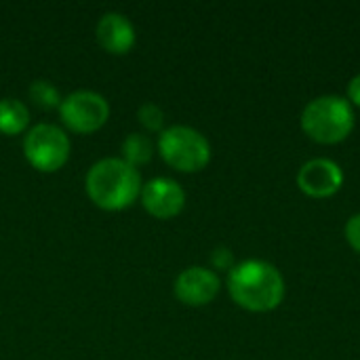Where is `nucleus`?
Listing matches in <instances>:
<instances>
[{
	"label": "nucleus",
	"instance_id": "7ed1b4c3",
	"mask_svg": "<svg viewBox=\"0 0 360 360\" xmlns=\"http://www.w3.org/2000/svg\"><path fill=\"white\" fill-rule=\"evenodd\" d=\"M302 129L319 143H340L354 129V110L340 95L316 97L302 112Z\"/></svg>",
	"mask_w": 360,
	"mask_h": 360
},
{
	"label": "nucleus",
	"instance_id": "ddd939ff",
	"mask_svg": "<svg viewBox=\"0 0 360 360\" xmlns=\"http://www.w3.org/2000/svg\"><path fill=\"white\" fill-rule=\"evenodd\" d=\"M30 97H32V101L36 105L46 108V110L61 105V95L57 91V86L51 84L49 80H36V82H32L30 84Z\"/></svg>",
	"mask_w": 360,
	"mask_h": 360
},
{
	"label": "nucleus",
	"instance_id": "dca6fc26",
	"mask_svg": "<svg viewBox=\"0 0 360 360\" xmlns=\"http://www.w3.org/2000/svg\"><path fill=\"white\" fill-rule=\"evenodd\" d=\"M346 238L352 245V249L360 253V213L352 215L348 219V224H346Z\"/></svg>",
	"mask_w": 360,
	"mask_h": 360
},
{
	"label": "nucleus",
	"instance_id": "9d476101",
	"mask_svg": "<svg viewBox=\"0 0 360 360\" xmlns=\"http://www.w3.org/2000/svg\"><path fill=\"white\" fill-rule=\"evenodd\" d=\"M99 44L114 55H124L135 44V27L120 13H105L97 23Z\"/></svg>",
	"mask_w": 360,
	"mask_h": 360
},
{
	"label": "nucleus",
	"instance_id": "f257e3e1",
	"mask_svg": "<svg viewBox=\"0 0 360 360\" xmlns=\"http://www.w3.org/2000/svg\"><path fill=\"white\" fill-rule=\"evenodd\" d=\"M228 291L240 308L270 312L278 308L285 297V281L272 264L264 259H247L230 270Z\"/></svg>",
	"mask_w": 360,
	"mask_h": 360
},
{
	"label": "nucleus",
	"instance_id": "f3484780",
	"mask_svg": "<svg viewBox=\"0 0 360 360\" xmlns=\"http://www.w3.org/2000/svg\"><path fill=\"white\" fill-rule=\"evenodd\" d=\"M348 97H350L352 103L360 105V74H356V76L350 80V84H348Z\"/></svg>",
	"mask_w": 360,
	"mask_h": 360
},
{
	"label": "nucleus",
	"instance_id": "9b49d317",
	"mask_svg": "<svg viewBox=\"0 0 360 360\" xmlns=\"http://www.w3.org/2000/svg\"><path fill=\"white\" fill-rule=\"evenodd\" d=\"M30 122V110L19 99H0V133L17 135L25 131Z\"/></svg>",
	"mask_w": 360,
	"mask_h": 360
},
{
	"label": "nucleus",
	"instance_id": "1a4fd4ad",
	"mask_svg": "<svg viewBox=\"0 0 360 360\" xmlns=\"http://www.w3.org/2000/svg\"><path fill=\"white\" fill-rule=\"evenodd\" d=\"M219 293V278L213 270L192 266L175 281V295L186 306H205Z\"/></svg>",
	"mask_w": 360,
	"mask_h": 360
},
{
	"label": "nucleus",
	"instance_id": "20e7f679",
	"mask_svg": "<svg viewBox=\"0 0 360 360\" xmlns=\"http://www.w3.org/2000/svg\"><path fill=\"white\" fill-rule=\"evenodd\" d=\"M158 150L165 162L184 173H196L211 160V146L207 137L184 124L165 129L158 139Z\"/></svg>",
	"mask_w": 360,
	"mask_h": 360
},
{
	"label": "nucleus",
	"instance_id": "4468645a",
	"mask_svg": "<svg viewBox=\"0 0 360 360\" xmlns=\"http://www.w3.org/2000/svg\"><path fill=\"white\" fill-rule=\"evenodd\" d=\"M137 118L148 131H160L165 124V114L156 103H143L137 112Z\"/></svg>",
	"mask_w": 360,
	"mask_h": 360
},
{
	"label": "nucleus",
	"instance_id": "2eb2a0df",
	"mask_svg": "<svg viewBox=\"0 0 360 360\" xmlns=\"http://www.w3.org/2000/svg\"><path fill=\"white\" fill-rule=\"evenodd\" d=\"M211 262H213V266H215V268H219V270H232V268H234L232 251H230V249H226V247L215 249V251H213V255H211Z\"/></svg>",
	"mask_w": 360,
	"mask_h": 360
},
{
	"label": "nucleus",
	"instance_id": "f03ea898",
	"mask_svg": "<svg viewBox=\"0 0 360 360\" xmlns=\"http://www.w3.org/2000/svg\"><path fill=\"white\" fill-rule=\"evenodd\" d=\"M86 192L97 207L105 211H120L139 196L141 177L124 158H103L89 169Z\"/></svg>",
	"mask_w": 360,
	"mask_h": 360
},
{
	"label": "nucleus",
	"instance_id": "f8f14e48",
	"mask_svg": "<svg viewBox=\"0 0 360 360\" xmlns=\"http://www.w3.org/2000/svg\"><path fill=\"white\" fill-rule=\"evenodd\" d=\"M122 154H124V160L129 165H133V167L146 165L152 158V141H150V137L141 135V133H131L122 143Z\"/></svg>",
	"mask_w": 360,
	"mask_h": 360
},
{
	"label": "nucleus",
	"instance_id": "423d86ee",
	"mask_svg": "<svg viewBox=\"0 0 360 360\" xmlns=\"http://www.w3.org/2000/svg\"><path fill=\"white\" fill-rule=\"evenodd\" d=\"M61 120L68 129L76 133H93L101 129L110 116V105L105 97L93 91H74L59 105Z\"/></svg>",
	"mask_w": 360,
	"mask_h": 360
},
{
	"label": "nucleus",
	"instance_id": "0eeeda50",
	"mask_svg": "<svg viewBox=\"0 0 360 360\" xmlns=\"http://www.w3.org/2000/svg\"><path fill=\"white\" fill-rule=\"evenodd\" d=\"M344 184V173L338 162L329 158H312L302 165L297 173V186L304 194L312 198L333 196Z\"/></svg>",
	"mask_w": 360,
	"mask_h": 360
},
{
	"label": "nucleus",
	"instance_id": "39448f33",
	"mask_svg": "<svg viewBox=\"0 0 360 360\" xmlns=\"http://www.w3.org/2000/svg\"><path fill=\"white\" fill-rule=\"evenodd\" d=\"M23 152L34 169L53 173L68 162L70 139L59 127L42 122L27 131L23 141Z\"/></svg>",
	"mask_w": 360,
	"mask_h": 360
},
{
	"label": "nucleus",
	"instance_id": "6e6552de",
	"mask_svg": "<svg viewBox=\"0 0 360 360\" xmlns=\"http://www.w3.org/2000/svg\"><path fill=\"white\" fill-rule=\"evenodd\" d=\"M141 200L150 215H154L158 219H171L181 213V209L186 205V194L175 179L156 177L143 186Z\"/></svg>",
	"mask_w": 360,
	"mask_h": 360
}]
</instances>
